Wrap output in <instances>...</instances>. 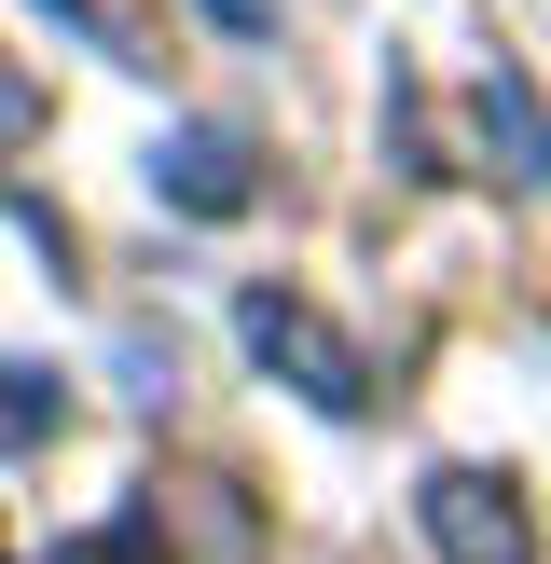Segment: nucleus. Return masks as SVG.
Segmentation results:
<instances>
[{
  "instance_id": "obj_9",
  "label": "nucleus",
  "mask_w": 551,
  "mask_h": 564,
  "mask_svg": "<svg viewBox=\"0 0 551 564\" xmlns=\"http://www.w3.org/2000/svg\"><path fill=\"white\" fill-rule=\"evenodd\" d=\"M42 14H69V28H83V42H97V55H110V14H97V0H42Z\"/></svg>"
},
{
  "instance_id": "obj_4",
  "label": "nucleus",
  "mask_w": 551,
  "mask_h": 564,
  "mask_svg": "<svg viewBox=\"0 0 551 564\" xmlns=\"http://www.w3.org/2000/svg\"><path fill=\"white\" fill-rule=\"evenodd\" d=\"M468 124H483V152H496V180H510V193H551V97L510 69V55L468 83Z\"/></svg>"
},
{
  "instance_id": "obj_1",
  "label": "nucleus",
  "mask_w": 551,
  "mask_h": 564,
  "mask_svg": "<svg viewBox=\"0 0 551 564\" xmlns=\"http://www.w3.org/2000/svg\"><path fill=\"white\" fill-rule=\"evenodd\" d=\"M235 345L262 358L303 413H331V427H358V413H372V358H358V330L317 317L303 290H235Z\"/></svg>"
},
{
  "instance_id": "obj_5",
  "label": "nucleus",
  "mask_w": 551,
  "mask_h": 564,
  "mask_svg": "<svg viewBox=\"0 0 551 564\" xmlns=\"http://www.w3.org/2000/svg\"><path fill=\"white\" fill-rule=\"evenodd\" d=\"M69 427V372H42V358H0V455H28V441Z\"/></svg>"
},
{
  "instance_id": "obj_7",
  "label": "nucleus",
  "mask_w": 551,
  "mask_h": 564,
  "mask_svg": "<svg viewBox=\"0 0 551 564\" xmlns=\"http://www.w3.org/2000/svg\"><path fill=\"white\" fill-rule=\"evenodd\" d=\"M28 138H42V83L0 55V152H28Z\"/></svg>"
},
{
  "instance_id": "obj_6",
  "label": "nucleus",
  "mask_w": 551,
  "mask_h": 564,
  "mask_svg": "<svg viewBox=\"0 0 551 564\" xmlns=\"http://www.w3.org/2000/svg\"><path fill=\"white\" fill-rule=\"evenodd\" d=\"M42 564H165V538H152V510H110V523H83V538H55Z\"/></svg>"
},
{
  "instance_id": "obj_2",
  "label": "nucleus",
  "mask_w": 551,
  "mask_h": 564,
  "mask_svg": "<svg viewBox=\"0 0 551 564\" xmlns=\"http://www.w3.org/2000/svg\"><path fill=\"white\" fill-rule=\"evenodd\" d=\"M413 538L441 564H538V510L510 468H428L413 482Z\"/></svg>"
},
{
  "instance_id": "obj_8",
  "label": "nucleus",
  "mask_w": 551,
  "mask_h": 564,
  "mask_svg": "<svg viewBox=\"0 0 551 564\" xmlns=\"http://www.w3.org/2000/svg\"><path fill=\"white\" fill-rule=\"evenodd\" d=\"M207 28L220 42H276V0H207Z\"/></svg>"
},
{
  "instance_id": "obj_3",
  "label": "nucleus",
  "mask_w": 551,
  "mask_h": 564,
  "mask_svg": "<svg viewBox=\"0 0 551 564\" xmlns=\"http://www.w3.org/2000/svg\"><path fill=\"white\" fill-rule=\"evenodd\" d=\"M152 193L180 220H248L262 207V138L248 124H165L152 138Z\"/></svg>"
}]
</instances>
